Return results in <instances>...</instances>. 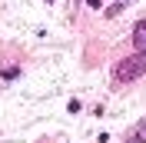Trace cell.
Segmentation results:
<instances>
[{
    "label": "cell",
    "mask_w": 146,
    "mask_h": 143,
    "mask_svg": "<svg viewBox=\"0 0 146 143\" xmlns=\"http://www.w3.org/2000/svg\"><path fill=\"white\" fill-rule=\"evenodd\" d=\"M143 73H146V53H129V57H123V60L113 67V83L123 87V83L139 80Z\"/></svg>",
    "instance_id": "cell-1"
},
{
    "label": "cell",
    "mask_w": 146,
    "mask_h": 143,
    "mask_svg": "<svg viewBox=\"0 0 146 143\" xmlns=\"http://www.w3.org/2000/svg\"><path fill=\"white\" fill-rule=\"evenodd\" d=\"M133 43H136V53H146V20L133 27Z\"/></svg>",
    "instance_id": "cell-2"
},
{
    "label": "cell",
    "mask_w": 146,
    "mask_h": 143,
    "mask_svg": "<svg viewBox=\"0 0 146 143\" xmlns=\"http://www.w3.org/2000/svg\"><path fill=\"white\" fill-rule=\"evenodd\" d=\"M46 3H53V0H46Z\"/></svg>",
    "instance_id": "cell-4"
},
{
    "label": "cell",
    "mask_w": 146,
    "mask_h": 143,
    "mask_svg": "<svg viewBox=\"0 0 146 143\" xmlns=\"http://www.w3.org/2000/svg\"><path fill=\"white\" fill-rule=\"evenodd\" d=\"M143 140H146V123L136 126V130H133V136H126V143H143Z\"/></svg>",
    "instance_id": "cell-3"
}]
</instances>
